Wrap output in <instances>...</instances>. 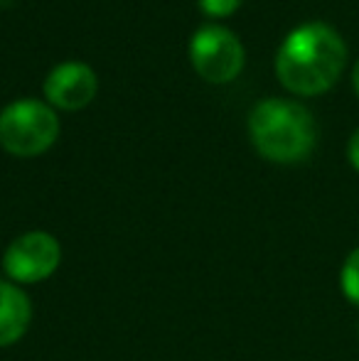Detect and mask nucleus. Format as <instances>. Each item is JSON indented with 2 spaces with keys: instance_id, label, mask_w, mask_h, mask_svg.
Masks as SVG:
<instances>
[{
  "instance_id": "f257e3e1",
  "label": "nucleus",
  "mask_w": 359,
  "mask_h": 361,
  "mask_svg": "<svg viewBox=\"0 0 359 361\" xmlns=\"http://www.w3.org/2000/svg\"><path fill=\"white\" fill-rule=\"evenodd\" d=\"M345 62L347 44L340 32L325 23H305L283 39L276 74L293 94L317 96L335 86Z\"/></svg>"
},
{
  "instance_id": "f03ea898",
  "label": "nucleus",
  "mask_w": 359,
  "mask_h": 361,
  "mask_svg": "<svg viewBox=\"0 0 359 361\" xmlns=\"http://www.w3.org/2000/svg\"><path fill=\"white\" fill-rule=\"evenodd\" d=\"M249 138L266 160L293 165L312 152L317 126L305 106L286 99H266L251 109Z\"/></svg>"
},
{
  "instance_id": "7ed1b4c3",
  "label": "nucleus",
  "mask_w": 359,
  "mask_h": 361,
  "mask_svg": "<svg viewBox=\"0 0 359 361\" xmlns=\"http://www.w3.org/2000/svg\"><path fill=\"white\" fill-rule=\"evenodd\" d=\"M59 138V118L47 104L23 99L0 114V145L18 157H35L49 150Z\"/></svg>"
},
{
  "instance_id": "20e7f679",
  "label": "nucleus",
  "mask_w": 359,
  "mask_h": 361,
  "mask_svg": "<svg viewBox=\"0 0 359 361\" xmlns=\"http://www.w3.org/2000/svg\"><path fill=\"white\" fill-rule=\"evenodd\" d=\"M190 62L202 79L226 84L244 69V47L231 30L221 25H205L190 39Z\"/></svg>"
},
{
  "instance_id": "39448f33",
  "label": "nucleus",
  "mask_w": 359,
  "mask_h": 361,
  "mask_svg": "<svg viewBox=\"0 0 359 361\" xmlns=\"http://www.w3.org/2000/svg\"><path fill=\"white\" fill-rule=\"evenodd\" d=\"M62 263V246L47 231H30L18 236L3 256V271L10 281L42 283L52 276Z\"/></svg>"
},
{
  "instance_id": "423d86ee",
  "label": "nucleus",
  "mask_w": 359,
  "mask_h": 361,
  "mask_svg": "<svg viewBox=\"0 0 359 361\" xmlns=\"http://www.w3.org/2000/svg\"><path fill=\"white\" fill-rule=\"evenodd\" d=\"M99 81L89 64L64 62L49 72L44 81V96L52 106L62 111H79L89 106L96 96Z\"/></svg>"
},
{
  "instance_id": "0eeeda50",
  "label": "nucleus",
  "mask_w": 359,
  "mask_h": 361,
  "mask_svg": "<svg viewBox=\"0 0 359 361\" xmlns=\"http://www.w3.org/2000/svg\"><path fill=\"white\" fill-rule=\"evenodd\" d=\"M32 319V305L23 288L0 281V347L20 342Z\"/></svg>"
},
{
  "instance_id": "6e6552de",
  "label": "nucleus",
  "mask_w": 359,
  "mask_h": 361,
  "mask_svg": "<svg viewBox=\"0 0 359 361\" xmlns=\"http://www.w3.org/2000/svg\"><path fill=\"white\" fill-rule=\"evenodd\" d=\"M340 286H342L345 298L350 300L352 305H357V307H359V246L350 253V256H347L345 266H342Z\"/></svg>"
},
{
  "instance_id": "1a4fd4ad",
  "label": "nucleus",
  "mask_w": 359,
  "mask_h": 361,
  "mask_svg": "<svg viewBox=\"0 0 359 361\" xmlns=\"http://www.w3.org/2000/svg\"><path fill=\"white\" fill-rule=\"evenodd\" d=\"M239 5L241 0H200L202 13L209 18H229Z\"/></svg>"
},
{
  "instance_id": "9d476101",
  "label": "nucleus",
  "mask_w": 359,
  "mask_h": 361,
  "mask_svg": "<svg viewBox=\"0 0 359 361\" xmlns=\"http://www.w3.org/2000/svg\"><path fill=\"white\" fill-rule=\"evenodd\" d=\"M347 157H350V165L359 172V128L352 133L350 145H347Z\"/></svg>"
},
{
  "instance_id": "9b49d317",
  "label": "nucleus",
  "mask_w": 359,
  "mask_h": 361,
  "mask_svg": "<svg viewBox=\"0 0 359 361\" xmlns=\"http://www.w3.org/2000/svg\"><path fill=\"white\" fill-rule=\"evenodd\" d=\"M352 84H355V91L359 96V62L355 64V72H352Z\"/></svg>"
},
{
  "instance_id": "f8f14e48",
  "label": "nucleus",
  "mask_w": 359,
  "mask_h": 361,
  "mask_svg": "<svg viewBox=\"0 0 359 361\" xmlns=\"http://www.w3.org/2000/svg\"><path fill=\"white\" fill-rule=\"evenodd\" d=\"M357 334H359V327H357Z\"/></svg>"
}]
</instances>
